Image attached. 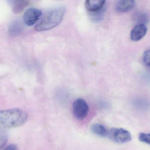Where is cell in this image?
I'll return each instance as SVG.
<instances>
[{
    "label": "cell",
    "mask_w": 150,
    "mask_h": 150,
    "mask_svg": "<svg viewBox=\"0 0 150 150\" xmlns=\"http://www.w3.org/2000/svg\"><path fill=\"white\" fill-rule=\"evenodd\" d=\"M134 18L136 22L138 23V24L145 25L149 22V18L148 15L143 12L137 13Z\"/></svg>",
    "instance_id": "cell-12"
},
{
    "label": "cell",
    "mask_w": 150,
    "mask_h": 150,
    "mask_svg": "<svg viewBox=\"0 0 150 150\" xmlns=\"http://www.w3.org/2000/svg\"><path fill=\"white\" fill-rule=\"evenodd\" d=\"M134 104L137 108L141 109H144L149 106V104L148 101L143 99L137 100L134 101Z\"/></svg>",
    "instance_id": "cell-14"
},
{
    "label": "cell",
    "mask_w": 150,
    "mask_h": 150,
    "mask_svg": "<svg viewBox=\"0 0 150 150\" xmlns=\"http://www.w3.org/2000/svg\"><path fill=\"white\" fill-rule=\"evenodd\" d=\"M91 130L96 135L101 137L108 136L109 130L103 125L99 124H95L91 127Z\"/></svg>",
    "instance_id": "cell-10"
},
{
    "label": "cell",
    "mask_w": 150,
    "mask_h": 150,
    "mask_svg": "<svg viewBox=\"0 0 150 150\" xmlns=\"http://www.w3.org/2000/svg\"><path fill=\"white\" fill-rule=\"evenodd\" d=\"M42 15L41 11L35 8H30L25 12L23 20L25 24L31 26L35 24Z\"/></svg>",
    "instance_id": "cell-5"
},
{
    "label": "cell",
    "mask_w": 150,
    "mask_h": 150,
    "mask_svg": "<svg viewBox=\"0 0 150 150\" xmlns=\"http://www.w3.org/2000/svg\"><path fill=\"white\" fill-rule=\"evenodd\" d=\"M8 140V136L4 129L0 127V148H2L6 144Z\"/></svg>",
    "instance_id": "cell-13"
},
{
    "label": "cell",
    "mask_w": 150,
    "mask_h": 150,
    "mask_svg": "<svg viewBox=\"0 0 150 150\" xmlns=\"http://www.w3.org/2000/svg\"><path fill=\"white\" fill-rule=\"evenodd\" d=\"M89 112V106L85 100L83 99L76 100L73 105L74 116L78 120H83L86 118Z\"/></svg>",
    "instance_id": "cell-4"
},
{
    "label": "cell",
    "mask_w": 150,
    "mask_h": 150,
    "mask_svg": "<svg viewBox=\"0 0 150 150\" xmlns=\"http://www.w3.org/2000/svg\"><path fill=\"white\" fill-rule=\"evenodd\" d=\"M136 3L133 0H122L117 2L115 10L118 12H126L132 10L134 7Z\"/></svg>",
    "instance_id": "cell-7"
},
{
    "label": "cell",
    "mask_w": 150,
    "mask_h": 150,
    "mask_svg": "<svg viewBox=\"0 0 150 150\" xmlns=\"http://www.w3.org/2000/svg\"><path fill=\"white\" fill-rule=\"evenodd\" d=\"M108 136L113 141L124 144L131 141L132 136L127 130L122 128H112L109 130Z\"/></svg>",
    "instance_id": "cell-3"
},
{
    "label": "cell",
    "mask_w": 150,
    "mask_h": 150,
    "mask_svg": "<svg viewBox=\"0 0 150 150\" xmlns=\"http://www.w3.org/2000/svg\"><path fill=\"white\" fill-rule=\"evenodd\" d=\"M105 1L100 0H88L85 2V7L88 11L96 13L101 10L105 5Z\"/></svg>",
    "instance_id": "cell-8"
},
{
    "label": "cell",
    "mask_w": 150,
    "mask_h": 150,
    "mask_svg": "<svg viewBox=\"0 0 150 150\" xmlns=\"http://www.w3.org/2000/svg\"><path fill=\"white\" fill-rule=\"evenodd\" d=\"M138 139L142 142L150 145V134L141 133L139 134Z\"/></svg>",
    "instance_id": "cell-15"
},
{
    "label": "cell",
    "mask_w": 150,
    "mask_h": 150,
    "mask_svg": "<svg viewBox=\"0 0 150 150\" xmlns=\"http://www.w3.org/2000/svg\"><path fill=\"white\" fill-rule=\"evenodd\" d=\"M27 118L25 112L17 108L0 111V123L5 127H20L26 122Z\"/></svg>",
    "instance_id": "cell-2"
},
{
    "label": "cell",
    "mask_w": 150,
    "mask_h": 150,
    "mask_svg": "<svg viewBox=\"0 0 150 150\" xmlns=\"http://www.w3.org/2000/svg\"><path fill=\"white\" fill-rule=\"evenodd\" d=\"M66 11L64 6H60L49 11L36 25L35 30L43 31L56 27L61 22Z\"/></svg>",
    "instance_id": "cell-1"
},
{
    "label": "cell",
    "mask_w": 150,
    "mask_h": 150,
    "mask_svg": "<svg viewBox=\"0 0 150 150\" xmlns=\"http://www.w3.org/2000/svg\"><path fill=\"white\" fill-rule=\"evenodd\" d=\"M143 61L147 66L150 67V49L146 50L144 53Z\"/></svg>",
    "instance_id": "cell-16"
},
{
    "label": "cell",
    "mask_w": 150,
    "mask_h": 150,
    "mask_svg": "<svg viewBox=\"0 0 150 150\" xmlns=\"http://www.w3.org/2000/svg\"><path fill=\"white\" fill-rule=\"evenodd\" d=\"M23 31L22 23L18 20H15L11 23L8 27L9 35L12 37H16L21 34Z\"/></svg>",
    "instance_id": "cell-9"
},
{
    "label": "cell",
    "mask_w": 150,
    "mask_h": 150,
    "mask_svg": "<svg viewBox=\"0 0 150 150\" xmlns=\"http://www.w3.org/2000/svg\"><path fill=\"white\" fill-rule=\"evenodd\" d=\"M3 150H17V147L15 144H11L8 145Z\"/></svg>",
    "instance_id": "cell-17"
},
{
    "label": "cell",
    "mask_w": 150,
    "mask_h": 150,
    "mask_svg": "<svg viewBox=\"0 0 150 150\" xmlns=\"http://www.w3.org/2000/svg\"><path fill=\"white\" fill-rule=\"evenodd\" d=\"M29 2L27 1H14L12 4V11L15 14L21 13L26 6H28Z\"/></svg>",
    "instance_id": "cell-11"
},
{
    "label": "cell",
    "mask_w": 150,
    "mask_h": 150,
    "mask_svg": "<svg viewBox=\"0 0 150 150\" xmlns=\"http://www.w3.org/2000/svg\"><path fill=\"white\" fill-rule=\"evenodd\" d=\"M148 28L145 25L137 24L131 31L130 38L133 41L141 40L146 35Z\"/></svg>",
    "instance_id": "cell-6"
}]
</instances>
